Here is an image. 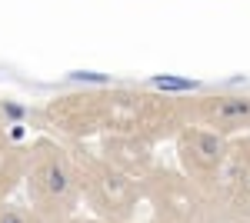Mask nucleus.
I'll list each match as a JSON object with an SVG mask.
<instances>
[{
  "instance_id": "nucleus-3",
  "label": "nucleus",
  "mask_w": 250,
  "mask_h": 223,
  "mask_svg": "<svg viewBox=\"0 0 250 223\" xmlns=\"http://www.w3.org/2000/svg\"><path fill=\"white\" fill-rule=\"evenodd\" d=\"M67 143V140H63ZM74 160L80 170V186H83V203L90 213L114 223H134L137 206L147 203L144 197V180L110 163L94 140H70Z\"/></svg>"
},
{
  "instance_id": "nucleus-6",
  "label": "nucleus",
  "mask_w": 250,
  "mask_h": 223,
  "mask_svg": "<svg viewBox=\"0 0 250 223\" xmlns=\"http://www.w3.org/2000/svg\"><path fill=\"white\" fill-rule=\"evenodd\" d=\"M184 107L190 123H204L224 137L250 133V93L244 90L184 93Z\"/></svg>"
},
{
  "instance_id": "nucleus-2",
  "label": "nucleus",
  "mask_w": 250,
  "mask_h": 223,
  "mask_svg": "<svg viewBox=\"0 0 250 223\" xmlns=\"http://www.w3.org/2000/svg\"><path fill=\"white\" fill-rule=\"evenodd\" d=\"M23 190H27V203L40 213L43 223H60L80 213L83 186H80V170L70 143L50 133L34 137L27 143Z\"/></svg>"
},
{
  "instance_id": "nucleus-7",
  "label": "nucleus",
  "mask_w": 250,
  "mask_h": 223,
  "mask_svg": "<svg viewBox=\"0 0 250 223\" xmlns=\"http://www.w3.org/2000/svg\"><path fill=\"white\" fill-rule=\"evenodd\" d=\"M94 143L110 163H117L120 170L134 173L140 180H147V173L157 167V157H154L157 143H150V140L127 137V133H110V137H97Z\"/></svg>"
},
{
  "instance_id": "nucleus-11",
  "label": "nucleus",
  "mask_w": 250,
  "mask_h": 223,
  "mask_svg": "<svg viewBox=\"0 0 250 223\" xmlns=\"http://www.w3.org/2000/svg\"><path fill=\"white\" fill-rule=\"evenodd\" d=\"M0 223H43V220H40V213L30 203L0 200Z\"/></svg>"
},
{
  "instance_id": "nucleus-13",
  "label": "nucleus",
  "mask_w": 250,
  "mask_h": 223,
  "mask_svg": "<svg viewBox=\"0 0 250 223\" xmlns=\"http://www.w3.org/2000/svg\"><path fill=\"white\" fill-rule=\"evenodd\" d=\"M3 123H7V107L0 103V127H3Z\"/></svg>"
},
{
  "instance_id": "nucleus-9",
  "label": "nucleus",
  "mask_w": 250,
  "mask_h": 223,
  "mask_svg": "<svg viewBox=\"0 0 250 223\" xmlns=\"http://www.w3.org/2000/svg\"><path fill=\"white\" fill-rule=\"evenodd\" d=\"M220 190L237 200H250V133H240L230 140V160H227Z\"/></svg>"
},
{
  "instance_id": "nucleus-1",
  "label": "nucleus",
  "mask_w": 250,
  "mask_h": 223,
  "mask_svg": "<svg viewBox=\"0 0 250 223\" xmlns=\"http://www.w3.org/2000/svg\"><path fill=\"white\" fill-rule=\"evenodd\" d=\"M34 123L40 133L60 140H97L110 133H127L150 143L173 140L184 130L187 107L184 93H160L140 87H80L50 97Z\"/></svg>"
},
{
  "instance_id": "nucleus-4",
  "label": "nucleus",
  "mask_w": 250,
  "mask_h": 223,
  "mask_svg": "<svg viewBox=\"0 0 250 223\" xmlns=\"http://www.w3.org/2000/svg\"><path fill=\"white\" fill-rule=\"evenodd\" d=\"M147 223H217V193L197 186L180 167L157 163L144 180Z\"/></svg>"
},
{
  "instance_id": "nucleus-5",
  "label": "nucleus",
  "mask_w": 250,
  "mask_h": 223,
  "mask_svg": "<svg viewBox=\"0 0 250 223\" xmlns=\"http://www.w3.org/2000/svg\"><path fill=\"white\" fill-rule=\"evenodd\" d=\"M230 140L233 137H224V133L204 127V123H187L173 137L177 167L184 170L197 186H204L210 193H220L224 173H227V160H230Z\"/></svg>"
},
{
  "instance_id": "nucleus-8",
  "label": "nucleus",
  "mask_w": 250,
  "mask_h": 223,
  "mask_svg": "<svg viewBox=\"0 0 250 223\" xmlns=\"http://www.w3.org/2000/svg\"><path fill=\"white\" fill-rule=\"evenodd\" d=\"M27 177V147L0 127V200H10Z\"/></svg>"
},
{
  "instance_id": "nucleus-12",
  "label": "nucleus",
  "mask_w": 250,
  "mask_h": 223,
  "mask_svg": "<svg viewBox=\"0 0 250 223\" xmlns=\"http://www.w3.org/2000/svg\"><path fill=\"white\" fill-rule=\"evenodd\" d=\"M60 223H114V220H104V217H97V213H90V217L74 213V217H67V220H60Z\"/></svg>"
},
{
  "instance_id": "nucleus-10",
  "label": "nucleus",
  "mask_w": 250,
  "mask_h": 223,
  "mask_svg": "<svg viewBox=\"0 0 250 223\" xmlns=\"http://www.w3.org/2000/svg\"><path fill=\"white\" fill-rule=\"evenodd\" d=\"M217 223H250V200H237L220 190L217 193Z\"/></svg>"
}]
</instances>
